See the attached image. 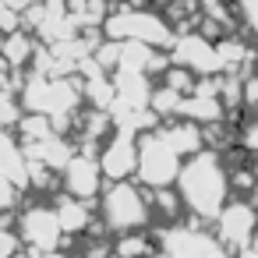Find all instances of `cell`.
Returning a JSON list of instances; mask_svg holds the SVG:
<instances>
[{"label": "cell", "mask_w": 258, "mask_h": 258, "mask_svg": "<svg viewBox=\"0 0 258 258\" xmlns=\"http://www.w3.org/2000/svg\"><path fill=\"white\" fill-rule=\"evenodd\" d=\"M177 198L191 212L195 223L216 219L223 212V205L230 202V177H226L223 156L212 149H202L198 156L184 159V166L177 173Z\"/></svg>", "instance_id": "cell-1"}, {"label": "cell", "mask_w": 258, "mask_h": 258, "mask_svg": "<svg viewBox=\"0 0 258 258\" xmlns=\"http://www.w3.org/2000/svg\"><path fill=\"white\" fill-rule=\"evenodd\" d=\"M99 223H103V230L113 233V237L142 233V230L152 223L145 187H138L135 180L106 184L103 195H99Z\"/></svg>", "instance_id": "cell-2"}, {"label": "cell", "mask_w": 258, "mask_h": 258, "mask_svg": "<svg viewBox=\"0 0 258 258\" xmlns=\"http://www.w3.org/2000/svg\"><path fill=\"white\" fill-rule=\"evenodd\" d=\"M99 29L110 43H138L149 50L173 43V29L166 25V18L159 11H149V8H127V4L110 8V15Z\"/></svg>", "instance_id": "cell-3"}, {"label": "cell", "mask_w": 258, "mask_h": 258, "mask_svg": "<svg viewBox=\"0 0 258 258\" xmlns=\"http://www.w3.org/2000/svg\"><path fill=\"white\" fill-rule=\"evenodd\" d=\"M180 166H184V159H180V156L170 149V142L159 135V127L138 138V170H135L138 187L170 191V187L177 184Z\"/></svg>", "instance_id": "cell-4"}, {"label": "cell", "mask_w": 258, "mask_h": 258, "mask_svg": "<svg viewBox=\"0 0 258 258\" xmlns=\"http://www.w3.org/2000/svg\"><path fill=\"white\" fill-rule=\"evenodd\" d=\"M18 240L25 251H32L36 258L39 254H53V251H64L68 237L57 223V212L50 202H32L18 212V226H15Z\"/></svg>", "instance_id": "cell-5"}, {"label": "cell", "mask_w": 258, "mask_h": 258, "mask_svg": "<svg viewBox=\"0 0 258 258\" xmlns=\"http://www.w3.org/2000/svg\"><path fill=\"white\" fill-rule=\"evenodd\" d=\"M216 223V244L223 251H247L258 237V212L247 198H233L223 205V212L212 219Z\"/></svg>", "instance_id": "cell-6"}, {"label": "cell", "mask_w": 258, "mask_h": 258, "mask_svg": "<svg viewBox=\"0 0 258 258\" xmlns=\"http://www.w3.org/2000/svg\"><path fill=\"white\" fill-rule=\"evenodd\" d=\"M170 64L180 68V71H187V75H195V78H205V75L216 78L223 71V60H219L216 43L205 39L202 32H195V29L173 36V43H170Z\"/></svg>", "instance_id": "cell-7"}, {"label": "cell", "mask_w": 258, "mask_h": 258, "mask_svg": "<svg viewBox=\"0 0 258 258\" xmlns=\"http://www.w3.org/2000/svg\"><path fill=\"white\" fill-rule=\"evenodd\" d=\"M103 187H106V180H103L99 159L92 152H82L78 149L68 159V166L60 170V191L71 195V198H78V202H85V205H92V202H99Z\"/></svg>", "instance_id": "cell-8"}, {"label": "cell", "mask_w": 258, "mask_h": 258, "mask_svg": "<svg viewBox=\"0 0 258 258\" xmlns=\"http://www.w3.org/2000/svg\"><path fill=\"white\" fill-rule=\"evenodd\" d=\"M99 159V170H103V180L106 184H120V180H131L135 170H138V138L131 135H110L106 145L96 152Z\"/></svg>", "instance_id": "cell-9"}, {"label": "cell", "mask_w": 258, "mask_h": 258, "mask_svg": "<svg viewBox=\"0 0 258 258\" xmlns=\"http://www.w3.org/2000/svg\"><path fill=\"white\" fill-rule=\"evenodd\" d=\"M53 212H57V223H60V230H64V237L71 240V237H78V233H92V209L85 205V202H78V198H71V195H53Z\"/></svg>", "instance_id": "cell-10"}, {"label": "cell", "mask_w": 258, "mask_h": 258, "mask_svg": "<svg viewBox=\"0 0 258 258\" xmlns=\"http://www.w3.org/2000/svg\"><path fill=\"white\" fill-rule=\"evenodd\" d=\"M0 177H8L18 191H29V159L11 131H0Z\"/></svg>", "instance_id": "cell-11"}, {"label": "cell", "mask_w": 258, "mask_h": 258, "mask_svg": "<svg viewBox=\"0 0 258 258\" xmlns=\"http://www.w3.org/2000/svg\"><path fill=\"white\" fill-rule=\"evenodd\" d=\"M159 135L170 142V149L180 156V159H191L205 149V131L198 124H187V120H170L159 127Z\"/></svg>", "instance_id": "cell-12"}, {"label": "cell", "mask_w": 258, "mask_h": 258, "mask_svg": "<svg viewBox=\"0 0 258 258\" xmlns=\"http://www.w3.org/2000/svg\"><path fill=\"white\" fill-rule=\"evenodd\" d=\"M32 57H36V43H32V36H29L25 29H18V32L4 36V50H0V64H4L8 71H11V68H22V64H29Z\"/></svg>", "instance_id": "cell-13"}, {"label": "cell", "mask_w": 258, "mask_h": 258, "mask_svg": "<svg viewBox=\"0 0 258 258\" xmlns=\"http://www.w3.org/2000/svg\"><path fill=\"white\" fill-rule=\"evenodd\" d=\"M159 247H156V240L142 230V233H124V237H113V244H110V254L113 258H152Z\"/></svg>", "instance_id": "cell-14"}, {"label": "cell", "mask_w": 258, "mask_h": 258, "mask_svg": "<svg viewBox=\"0 0 258 258\" xmlns=\"http://www.w3.org/2000/svg\"><path fill=\"white\" fill-rule=\"evenodd\" d=\"M233 11V25H240L247 36L258 39V0H230Z\"/></svg>", "instance_id": "cell-15"}, {"label": "cell", "mask_w": 258, "mask_h": 258, "mask_svg": "<svg viewBox=\"0 0 258 258\" xmlns=\"http://www.w3.org/2000/svg\"><path fill=\"white\" fill-rule=\"evenodd\" d=\"M22 117H25V110L18 103V92H0V131L18 127Z\"/></svg>", "instance_id": "cell-16"}, {"label": "cell", "mask_w": 258, "mask_h": 258, "mask_svg": "<svg viewBox=\"0 0 258 258\" xmlns=\"http://www.w3.org/2000/svg\"><path fill=\"white\" fill-rule=\"evenodd\" d=\"M15 251H22V240H18V233L8 226V219L0 216V258H11Z\"/></svg>", "instance_id": "cell-17"}, {"label": "cell", "mask_w": 258, "mask_h": 258, "mask_svg": "<svg viewBox=\"0 0 258 258\" xmlns=\"http://www.w3.org/2000/svg\"><path fill=\"white\" fill-rule=\"evenodd\" d=\"M18 202H22V191H18L8 177H0V216L11 212V209H18Z\"/></svg>", "instance_id": "cell-18"}, {"label": "cell", "mask_w": 258, "mask_h": 258, "mask_svg": "<svg viewBox=\"0 0 258 258\" xmlns=\"http://www.w3.org/2000/svg\"><path fill=\"white\" fill-rule=\"evenodd\" d=\"M240 149H244L251 159H258V117H254L247 127H240Z\"/></svg>", "instance_id": "cell-19"}, {"label": "cell", "mask_w": 258, "mask_h": 258, "mask_svg": "<svg viewBox=\"0 0 258 258\" xmlns=\"http://www.w3.org/2000/svg\"><path fill=\"white\" fill-rule=\"evenodd\" d=\"M0 8H8V11H15V15H25V11L32 8V0H0Z\"/></svg>", "instance_id": "cell-20"}, {"label": "cell", "mask_w": 258, "mask_h": 258, "mask_svg": "<svg viewBox=\"0 0 258 258\" xmlns=\"http://www.w3.org/2000/svg\"><path fill=\"white\" fill-rule=\"evenodd\" d=\"M237 258H258V237H254V244H251V247H247V251H240V254H237Z\"/></svg>", "instance_id": "cell-21"}, {"label": "cell", "mask_w": 258, "mask_h": 258, "mask_svg": "<svg viewBox=\"0 0 258 258\" xmlns=\"http://www.w3.org/2000/svg\"><path fill=\"white\" fill-rule=\"evenodd\" d=\"M127 8H149V0H124Z\"/></svg>", "instance_id": "cell-22"}, {"label": "cell", "mask_w": 258, "mask_h": 258, "mask_svg": "<svg viewBox=\"0 0 258 258\" xmlns=\"http://www.w3.org/2000/svg\"><path fill=\"white\" fill-rule=\"evenodd\" d=\"M39 258H71V251H53V254H39Z\"/></svg>", "instance_id": "cell-23"}, {"label": "cell", "mask_w": 258, "mask_h": 258, "mask_svg": "<svg viewBox=\"0 0 258 258\" xmlns=\"http://www.w3.org/2000/svg\"><path fill=\"white\" fill-rule=\"evenodd\" d=\"M11 258H36V254H32V251H25V247H22V251H15V254H11Z\"/></svg>", "instance_id": "cell-24"}]
</instances>
